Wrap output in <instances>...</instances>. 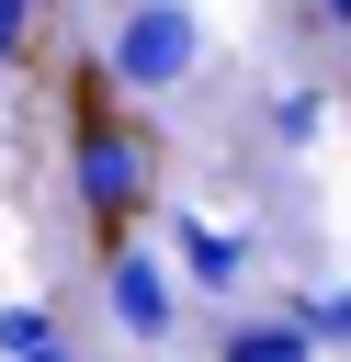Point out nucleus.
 I'll return each instance as SVG.
<instances>
[{"mask_svg": "<svg viewBox=\"0 0 351 362\" xmlns=\"http://www.w3.org/2000/svg\"><path fill=\"white\" fill-rule=\"evenodd\" d=\"M68 192L91 215V238H136V215H159V124H136L125 102L113 113H68Z\"/></svg>", "mask_w": 351, "mask_h": 362, "instance_id": "nucleus-1", "label": "nucleus"}, {"mask_svg": "<svg viewBox=\"0 0 351 362\" xmlns=\"http://www.w3.org/2000/svg\"><path fill=\"white\" fill-rule=\"evenodd\" d=\"M102 317H113L136 351H170V339H181V283H170V260L136 249V238H113V249H102Z\"/></svg>", "mask_w": 351, "mask_h": 362, "instance_id": "nucleus-3", "label": "nucleus"}, {"mask_svg": "<svg viewBox=\"0 0 351 362\" xmlns=\"http://www.w3.org/2000/svg\"><path fill=\"white\" fill-rule=\"evenodd\" d=\"M328 113H340V124H351V90H328Z\"/></svg>", "mask_w": 351, "mask_h": 362, "instance_id": "nucleus-12", "label": "nucleus"}, {"mask_svg": "<svg viewBox=\"0 0 351 362\" xmlns=\"http://www.w3.org/2000/svg\"><path fill=\"white\" fill-rule=\"evenodd\" d=\"M215 362H317V339L272 305V317H226L215 328Z\"/></svg>", "mask_w": 351, "mask_h": 362, "instance_id": "nucleus-5", "label": "nucleus"}, {"mask_svg": "<svg viewBox=\"0 0 351 362\" xmlns=\"http://www.w3.org/2000/svg\"><path fill=\"white\" fill-rule=\"evenodd\" d=\"M68 328H57V305H0V362H34V351H57Z\"/></svg>", "mask_w": 351, "mask_h": 362, "instance_id": "nucleus-8", "label": "nucleus"}, {"mask_svg": "<svg viewBox=\"0 0 351 362\" xmlns=\"http://www.w3.org/2000/svg\"><path fill=\"white\" fill-rule=\"evenodd\" d=\"M306 23L317 34H351V0H306Z\"/></svg>", "mask_w": 351, "mask_h": 362, "instance_id": "nucleus-10", "label": "nucleus"}, {"mask_svg": "<svg viewBox=\"0 0 351 362\" xmlns=\"http://www.w3.org/2000/svg\"><path fill=\"white\" fill-rule=\"evenodd\" d=\"M159 238H170V272H181L192 294H238V283H249V238H238V226H215V215H192V204H159Z\"/></svg>", "mask_w": 351, "mask_h": 362, "instance_id": "nucleus-4", "label": "nucleus"}, {"mask_svg": "<svg viewBox=\"0 0 351 362\" xmlns=\"http://www.w3.org/2000/svg\"><path fill=\"white\" fill-rule=\"evenodd\" d=\"M34 362H79V339H57V351H34Z\"/></svg>", "mask_w": 351, "mask_h": 362, "instance_id": "nucleus-11", "label": "nucleus"}, {"mask_svg": "<svg viewBox=\"0 0 351 362\" xmlns=\"http://www.w3.org/2000/svg\"><path fill=\"white\" fill-rule=\"evenodd\" d=\"M91 57H102L113 102H170V90L204 68V23H192V0H125Z\"/></svg>", "mask_w": 351, "mask_h": 362, "instance_id": "nucleus-2", "label": "nucleus"}, {"mask_svg": "<svg viewBox=\"0 0 351 362\" xmlns=\"http://www.w3.org/2000/svg\"><path fill=\"white\" fill-rule=\"evenodd\" d=\"M34 34H45V0H0V79L34 57Z\"/></svg>", "mask_w": 351, "mask_h": 362, "instance_id": "nucleus-9", "label": "nucleus"}, {"mask_svg": "<svg viewBox=\"0 0 351 362\" xmlns=\"http://www.w3.org/2000/svg\"><path fill=\"white\" fill-rule=\"evenodd\" d=\"M283 317H294L317 351H351V283H328V294H317V283H294V294H283Z\"/></svg>", "mask_w": 351, "mask_h": 362, "instance_id": "nucleus-7", "label": "nucleus"}, {"mask_svg": "<svg viewBox=\"0 0 351 362\" xmlns=\"http://www.w3.org/2000/svg\"><path fill=\"white\" fill-rule=\"evenodd\" d=\"M328 124H340V113H328V90H317V79H294V90H272V102H260V136H272V147H317Z\"/></svg>", "mask_w": 351, "mask_h": 362, "instance_id": "nucleus-6", "label": "nucleus"}]
</instances>
